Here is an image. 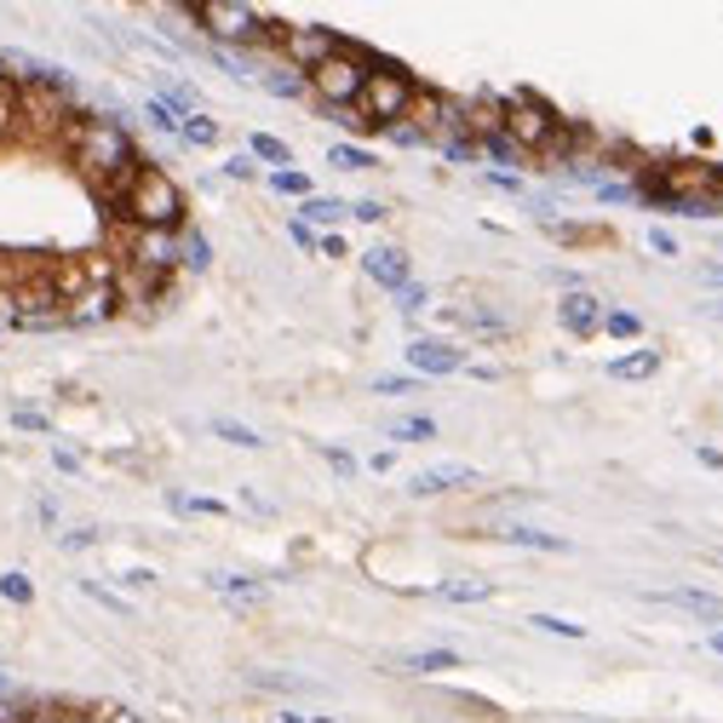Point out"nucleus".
Segmentation results:
<instances>
[{
    "label": "nucleus",
    "instance_id": "obj_16",
    "mask_svg": "<svg viewBox=\"0 0 723 723\" xmlns=\"http://www.w3.org/2000/svg\"><path fill=\"white\" fill-rule=\"evenodd\" d=\"M207 586L225 597V602H258V597H265V586L248 580V574H207Z\"/></svg>",
    "mask_w": 723,
    "mask_h": 723
},
{
    "label": "nucleus",
    "instance_id": "obj_50",
    "mask_svg": "<svg viewBox=\"0 0 723 723\" xmlns=\"http://www.w3.org/2000/svg\"><path fill=\"white\" fill-rule=\"evenodd\" d=\"M288 236L299 241V248H310V253L321 248V236H316V230H305V225H299V218H293V225H288Z\"/></svg>",
    "mask_w": 723,
    "mask_h": 723
},
{
    "label": "nucleus",
    "instance_id": "obj_32",
    "mask_svg": "<svg viewBox=\"0 0 723 723\" xmlns=\"http://www.w3.org/2000/svg\"><path fill=\"white\" fill-rule=\"evenodd\" d=\"M602 333H614V339H637L643 333V321L632 310H602Z\"/></svg>",
    "mask_w": 723,
    "mask_h": 723
},
{
    "label": "nucleus",
    "instance_id": "obj_27",
    "mask_svg": "<svg viewBox=\"0 0 723 723\" xmlns=\"http://www.w3.org/2000/svg\"><path fill=\"white\" fill-rule=\"evenodd\" d=\"M529 626L546 632V637H569V643L586 637V626H580V620H562V614H529Z\"/></svg>",
    "mask_w": 723,
    "mask_h": 723
},
{
    "label": "nucleus",
    "instance_id": "obj_58",
    "mask_svg": "<svg viewBox=\"0 0 723 723\" xmlns=\"http://www.w3.org/2000/svg\"><path fill=\"white\" fill-rule=\"evenodd\" d=\"M712 649H718V655H723V632H712Z\"/></svg>",
    "mask_w": 723,
    "mask_h": 723
},
{
    "label": "nucleus",
    "instance_id": "obj_44",
    "mask_svg": "<svg viewBox=\"0 0 723 723\" xmlns=\"http://www.w3.org/2000/svg\"><path fill=\"white\" fill-rule=\"evenodd\" d=\"M373 391H379V396H408V391H414V379L391 373V379H373Z\"/></svg>",
    "mask_w": 723,
    "mask_h": 723
},
{
    "label": "nucleus",
    "instance_id": "obj_56",
    "mask_svg": "<svg viewBox=\"0 0 723 723\" xmlns=\"http://www.w3.org/2000/svg\"><path fill=\"white\" fill-rule=\"evenodd\" d=\"M270 723H310V712H293V707H288V712H276Z\"/></svg>",
    "mask_w": 723,
    "mask_h": 723
},
{
    "label": "nucleus",
    "instance_id": "obj_46",
    "mask_svg": "<svg viewBox=\"0 0 723 723\" xmlns=\"http://www.w3.org/2000/svg\"><path fill=\"white\" fill-rule=\"evenodd\" d=\"M120 586H132V592H150V586H155V569H127V574H120Z\"/></svg>",
    "mask_w": 723,
    "mask_h": 723
},
{
    "label": "nucleus",
    "instance_id": "obj_45",
    "mask_svg": "<svg viewBox=\"0 0 723 723\" xmlns=\"http://www.w3.org/2000/svg\"><path fill=\"white\" fill-rule=\"evenodd\" d=\"M253 173H258L253 155H230V161H225V178H253Z\"/></svg>",
    "mask_w": 723,
    "mask_h": 723
},
{
    "label": "nucleus",
    "instance_id": "obj_52",
    "mask_svg": "<svg viewBox=\"0 0 723 723\" xmlns=\"http://www.w3.org/2000/svg\"><path fill=\"white\" fill-rule=\"evenodd\" d=\"M52 466L75 477V471H80V454H69V448H52Z\"/></svg>",
    "mask_w": 723,
    "mask_h": 723
},
{
    "label": "nucleus",
    "instance_id": "obj_43",
    "mask_svg": "<svg viewBox=\"0 0 723 723\" xmlns=\"http://www.w3.org/2000/svg\"><path fill=\"white\" fill-rule=\"evenodd\" d=\"M351 218H362V225H379V218H385V201H356V207H351Z\"/></svg>",
    "mask_w": 723,
    "mask_h": 723
},
{
    "label": "nucleus",
    "instance_id": "obj_38",
    "mask_svg": "<svg viewBox=\"0 0 723 723\" xmlns=\"http://www.w3.org/2000/svg\"><path fill=\"white\" fill-rule=\"evenodd\" d=\"M385 138H391V144H402V150H419V144H431V138L419 132V127H408V120H402V127H385Z\"/></svg>",
    "mask_w": 723,
    "mask_h": 723
},
{
    "label": "nucleus",
    "instance_id": "obj_57",
    "mask_svg": "<svg viewBox=\"0 0 723 723\" xmlns=\"http://www.w3.org/2000/svg\"><path fill=\"white\" fill-rule=\"evenodd\" d=\"M712 201H718V207H723V167H718V178H712Z\"/></svg>",
    "mask_w": 723,
    "mask_h": 723
},
{
    "label": "nucleus",
    "instance_id": "obj_24",
    "mask_svg": "<svg viewBox=\"0 0 723 723\" xmlns=\"http://www.w3.org/2000/svg\"><path fill=\"white\" fill-rule=\"evenodd\" d=\"M218 442H230V448H265V442H258V431L253 426H236V419H213L207 426Z\"/></svg>",
    "mask_w": 723,
    "mask_h": 723
},
{
    "label": "nucleus",
    "instance_id": "obj_47",
    "mask_svg": "<svg viewBox=\"0 0 723 723\" xmlns=\"http://www.w3.org/2000/svg\"><path fill=\"white\" fill-rule=\"evenodd\" d=\"M321 459H328V466H333L339 477H351V471H356V459H351L345 448H321Z\"/></svg>",
    "mask_w": 723,
    "mask_h": 723
},
{
    "label": "nucleus",
    "instance_id": "obj_15",
    "mask_svg": "<svg viewBox=\"0 0 723 723\" xmlns=\"http://www.w3.org/2000/svg\"><path fill=\"white\" fill-rule=\"evenodd\" d=\"M339 218H351V207L345 201H333V195H310V201H299V225L305 230H328V225H339Z\"/></svg>",
    "mask_w": 723,
    "mask_h": 723
},
{
    "label": "nucleus",
    "instance_id": "obj_17",
    "mask_svg": "<svg viewBox=\"0 0 723 723\" xmlns=\"http://www.w3.org/2000/svg\"><path fill=\"white\" fill-rule=\"evenodd\" d=\"M499 540H511V546H529V551H569V540L562 534H546V529H529V522H511Z\"/></svg>",
    "mask_w": 723,
    "mask_h": 723
},
{
    "label": "nucleus",
    "instance_id": "obj_48",
    "mask_svg": "<svg viewBox=\"0 0 723 723\" xmlns=\"http://www.w3.org/2000/svg\"><path fill=\"white\" fill-rule=\"evenodd\" d=\"M92 723H144V718H132L127 707H98V712H92Z\"/></svg>",
    "mask_w": 723,
    "mask_h": 723
},
{
    "label": "nucleus",
    "instance_id": "obj_2",
    "mask_svg": "<svg viewBox=\"0 0 723 723\" xmlns=\"http://www.w3.org/2000/svg\"><path fill=\"white\" fill-rule=\"evenodd\" d=\"M69 127V75H40L29 87H17V138L29 144H58Z\"/></svg>",
    "mask_w": 723,
    "mask_h": 723
},
{
    "label": "nucleus",
    "instance_id": "obj_53",
    "mask_svg": "<svg viewBox=\"0 0 723 723\" xmlns=\"http://www.w3.org/2000/svg\"><path fill=\"white\" fill-rule=\"evenodd\" d=\"M316 253H328V258H345V236H321V248Z\"/></svg>",
    "mask_w": 723,
    "mask_h": 723
},
{
    "label": "nucleus",
    "instance_id": "obj_28",
    "mask_svg": "<svg viewBox=\"0 0 723 723\" xmlns=\"http://www.w3.org/2000/svg\"><path fill=\"white\" fill-rule=\"evenodd\" d=\"M248 155H253V161H276V167H293V155H288V144H281V138H270V132H253V144H248Z\"/></svg>",
    "mask_w": 723,
    "mask_h": 723
},
{
    "label": "nucleus",
    "instance_id": "obj_8",
    "mask_svg": "<svg viewBox=\"0 0 723 723\" xmlns=\"http://www.w3.org/2000/svg\"><path fill=\"white\" fill-rule=\"evenodd\" d=\"M120 265H138L150 276H173L178 270V230H132Z\"/></svg>",
    "mask_w": 723,
    "mask_h": 723
},
{
    "label": "nucleus",
    "instance_id": "obj_18",
    "mask_svg": "<svg viewBox=\"0 0 723 723\" xmlns=\"http://www.w3.org/2000/svg\"><path fill=\"white\" fill-rule=\"evenodd\" d=\"M649 373H660V351H632L609 362V379H649Z\"/></svg>",
    "mask_w": 723,
    "mask_h": 723
},
{
    "label": "nucleus",
    "instance_id": "obj_4",
    "mask_svg": "<svg viewBox=\"0 0 723 723\" xmlns=\"http://www.w3.org/2000/svg\"><path fill=\"white\" fill-rule=\"evenodd\" d=\"M414 98H419V87H414L408 69H402V64H379L368 75V87H362V98H356V115L368 120L373 132H385V127H402V120H408Z\"/></svg>",
    "mask_w": 723,
    "mask_h": 723
},
{
    "label": "nucleus",
    "instance_id": "obj_3",
    "mask_svg": "<svg viewBox=\"0 0 723 723\" xmlns=\"http://www.w3.org/2000/svg\"><path fill=\"white\" fill-rule=\"evenodd\" d=\"M120 218H127L132 230H185V190L173 185L161 167H138L127 201H120Z\"/></svg>",
    "mask_w": 723,
    "mask_h": 723
},
{
    "label": "nucleus",
    "instance_id": "obj_12",
    "mask_svg": "<svg viewBox=\"0 0 723 723\" xmlns=\"http://www.w3.org/2000/svg\"><path fill=\"white\" fill-rule=\"evenodd\" d=\"M557 316H562V328H569V333L586 339V333L602 328V299L586 293V288H569V293H562V305H557Z\"/></svg>",
    "mask_w": 723,
    "mask_h": 723
},
{
    "label": "nucleus",
    "instance_id": "obj_42",
    "mask_svg": "<svg viewBox=\"0 0 723 723\" xmlns=\"http://www.w3.org/2000/svg\"><path fill=\"white\" fill-rule=\"evenodd\" d=\"M442 155H448V161H477L482 150H477V138H448V144H442Z\"/></svg>",
    "mask_w": 723,
    "mask_h": 723
},
{
    "label": "nucleus",
    "instance_id": "obj_1",
    "mask_svg": "<svg viewBox=\"0 0 723 723\" xmlns=\"http://www.w3.org/2000/svg\"><path fill=\"white\" fill-rule=\"evenodd\" d=\"M58 144L69 150L75 173L87 178V185H98V190H104L120 167H132V161H138L127 127H120V110H110V115H69V127H64Z\"/></svg>",
    "mask_w": 723,
    "mask_h": 723
},
{
    "label": "nucleus",
    "instance_id": "obj_54",
    "mask_svg": "<svg viewBox=\"0 0 723 723\" xmlns=\"http://www.w3.org/2000/svg\"><path fill=\"white\" fill-rule=\"evenodd\" d=\"M0 723H24V712H17V707H12L7 695H0Z\"/></svg>",
    "mask_w": 723,
    "mask_h": 723
},
{
    "label": "nucleus",
    "instance_id": "obj_21",
    "mask_svg": "<svg viewBox=\"0 0 723 723\" xmlns=\"http://www.w3.org/2000/svg\"><path fill=\"white\" fill-rule=\"evenodd\" d=\"M178 138H185V144H195V150H213L218 144V120H207V115H185L178 120Z\"/></svg>",
    "mask_w": 723,
    "mask_h": 723
},
{
    "label": "nucleus",
    "instance_id": "obj_34",
    "mask_svg": "<svg viewBox=\"0 0 723 723\" xmlns=\"http://www.w3.org/2000/svg\"><path fill=\"white\" fill-rule=\"evenodd\" d=\"M80 592H87L92 602H104L110 614H132V609H127V597H115L110 586H98V580H80Z\"/></svg>",
    "mask_w": 723,
    "mask_h": 723
},
{
    "label": "nucleus",
    "instance_id": "obj_25",
    "mask_svg": "<svg viewBox=\"0 0 723 723\" xmlns=\"http://www.w3.org/2000/svg\"><path fill=\"white\" fill-rule=\"evenodd\" d=\"M265 92H270V98H305L310 80L299 75V69H276V75H265Z\"/></svg>",
    "mask_w": 723,
    "mask_h": 723
},
{
    "label": "nucleus",
    "instance_id": "obj_22",
    "mask_svg": "<svg viewBox=\"0 0 723 723\" xmlns=\"http://www.w3.org/2000/svg\"><path fill=\"white\" fill-rule=\"evenodd\" d=\"M436 597L442 602H489L494 586H489V580H448V586H436Z\"/></svg>",
    "mask_w": 723,
    "mask_h": 723
},
{
    "label": "nucleus",
    "instance_id": "obj_39",
    "mask_svg": "<svg viewBox=\"0 0 723 723\" xmlns=\"http://www.w3.org/2000/svg\"><path fill=\"white\" fill-rule=\"evenodd\" d=\"M58 546H64V551H92L98 546V529H69V534H58Z\"/></svg>",
    "mask_w": 723,
    "mask_h": 723
},
{
    "label": "nucleus",
    "instance_id": "obj_11",
    "mask_svg": "<svg viewBox=\"0 0 723 723\" xmlns=\"http://www.w3.org/2000/svg\"><path fill=\"white\" fill-rule=\"evenodd\" d=\"M362 270H368L379 288H391V293H402L414 281V265H408V253H402V248H368V253H362Z\"/></svg>",
    "mask_w": 723,
    "mask_h": 723
},
{
    "label": "nucleus",
    "instance_id": "obj_37",
    "mask_svg": "<svg viewBox=\"0 0 723 723\" xmlns=\"http://www.w3.org/2000/svg\"><path fill=\"white\" fill-rule=\"evenodd\" d=\"M396 299H402V305H396V310H402V316H408V321H414L419 310H426V305H431V293H426V288H414V281H408V288H402Z\"/></svg>",
    "mask_w": 723,
    "mask_h": 723
},
{
    "label": "nucleus",
    "instance_id": "obj_40",
    "mask_svg": "<svg viewBox=\"0 0 723 723\" xmlns=\"http://www.w3.org/2000/svg\"><path fill=\"white\" fill-rule=\"evenodd\" d=\"M253 683H258V689H293V695H299V689H310L305 677H276V672H253Z\"/></svg>",
    "mask_w": 723,
    "mask_h": 723
},
{
    "label": "nucleus",
    "instance_id": "obj_13",
    "mask_svg": "<svg viewBox=\"0 0 723 723\" xmlns=\"http://www.w3.org/2000/svg\"><path fill=\"white\" fill-rule=\"evenodd\" d=\"M655 602H672V609L695 614V620H712V626H723V597L700 592V586H672V592H649Z\"/></svg>",
    "mask_w": 723,
    "mask_h": 723
},
{
    "label": "nucleus",
    "instance_id": "obj_60",
    "mask_svg": "<svg viewBox=\"0 0 723 723\" xmlns=\"http://www.w3.org/2000/svg\"><path fill=\"white\" fill-rule=\"evenodd\" d=\"M718 248H723V236H718Z\"/></svg>",
    "mask_w": 723,
    "mask_h": 723
},
{
    "label": "nucleus",
    "instance_id": "obj_10",
    "mask_svg": "<svg viewBox=\"0 0 723 723\" xmlns=\"http://www.w3.org/2000/svg\"><path fill=\"white\" fill-rule=\"evenodd\" d=\"M454 489H477V471L459 466V459H448V466H426L408 477V494L414 499H431V494H454Z\"/></svg>",
    "mask_w": 723,
    "mask_h": 723
},
{
    "label": "nucleus",
    "instance_id": "obj_19",
    "mask_svg": "<svg viewBox=\"0 0 723 723\" xmlns=\"http://www.w3.org/2000/svg\"><path fill=\"white\" fill-rule=\"evenodd\" d=\"M402 667L408 672H459V655L454 649H414V655H402Z\"/></svg>",
    "mask_w": 723,
    "mask_h": 723
},
{
    "label": "nucleus",
    "instance_id": "obj_41",
    "mask_svg": "<svg viewBox=\"0 0 723 723\" xmlns=\"http://www.w3.org/2000/svg\"><path fill=\"white\" fill-rule=\"evenodd\" d=\"M482 185L499 190V195H522V178L517 173H482Z\"/></svg>",
    "mask_w": 723,
    "mask_h": 723
},
{
    "label": "nucleus",
    "instance_id": "obj_29",
    "mask_svg": "<svg viewBox=\"0 0 723 723\" xmlns=\"http://www.w3.org/2000/svg\"><path fill=\"white\" fill-rule=\"evenodd\" d=\"M167 506L178 517H225V506L218 499H195V494H167Z\"/></svg>",
    "mask_w": 723,
    "mask_h": 723
},
{
    "label": "nucleus",
    "instance_id": "obj_20",
    "mask_svg": "<svg viewBox=\"0 0 723 723\" xmlns=\"http://www.w3.org/2000/svg\"><path fill=\"white\" fill-rule=\"evenodd\" d=\"M178 265L207 270V265H213V241L201 236V230H178Z\"/></svg>",
    "mask_w": 723,
    "mask_h": 723
},
{
    "label": "nucleus",
    "instance_id": "obj_7",
    "mask_svg": "<svg viewBox=\"0 0 723 723\" xmlns=\"http://www.w3.org/2000/svg\"><path fill=\"white\" fill-rule=\"evenodd\" d=\"M339 47H345V35H339V29H321V24H288V35H281V47H276V52H281V64H288V69H299V75L310 80Z\"/></svg>",
    "mask_w": 723,
    "mask_h": 723
},
{
    "label": "nucleus",
    "instance_id": "obj_14",
    "mask_svg": "<svg viewBox=\"0 0 723 723\" xmlns=\"http://www.w3.org/2000/svg\"><path fill=\"white\" fill-rule=\"evenodd\" d=\"M115 288H92V293H75L69 305H64V321L69 328H92V321H110L115 316Z\"/></svg>",
    "mask_w": 723,
    "mask_h": 723
},
{
    "label": "nucleus",
    "instance_id": "obj_36",
    "mask_svg": "<svg viewBox=\"0 0 723 723\" xmlns=\"http://www.w3.org/2000/svg\"><path fill=\"white\" fill-rule=\"evenodd\" d=\"M0 597H7V602H35V586L24 574H0Z\"/></svg>",
    "mask_w": 723,
    "mask_h": 723
},
{
    "label": "nucleus",
    "instance_id": "obj_31",
    "mask_svg": "<svg viewBox=\"0 0 723 723\" xmlns=\"http://www.w3.org/2000/svg\"><path fill=\"white\" fill-rule=\"evenodd\" d=\"M328 161H333V167H345V173H368V167H373V155L356 150V144H333Z\"/></svg>",
    "mask_w": 723,
    "mask_h": 723
},
{
    "label": "nucleus",
    "instance_id": "obj_55",
    "mask_svg": "<svg viewBox=\"0 0 723 723\" xmlns=\"http://www.w3.org/2000/svg\"><path fill=\"white\" fill-rule=\"evenodd\" d=\"M700 281H707V288H723V265H707V270H700Z\"/></svg>",
    "mask_w": 723,
    "mask_h": 723
},
{
    "label": "nucleus",
    "instance_id": "obj_9",
    "mask_svg": "<svg viewBox=\"0 0 723 723\" xmlns=\"http://www.w3.org/2000/svg\"><path fill=\"white\" fill-rule=\"evenodd\" d=\"M408 368L419 379H442V373H459L466 368V351L448 345V339H414L408 345Z\"/></svg>",
    "mask_w": 723,
    "mask_h": 723
},
{
    "label": "nucleus",
    "instance_id": "obj_30",
    "mask_svg": "<svg viewBox=\"0 0 723 723\" xmlns=\"http://www.w3.org/2000/svg\"><path fill=\"white\" fill-rule=\"evenodd\" d=\"M144 120H150V127H155V132H167V138H178V120H185V115H178L173 104H161V98H150V104H144Z\"/></svg>",
    "mask_w": 723,
    "mask_h": 723
},
{
    "label": "nucleus",
    "instance_id": "obj_33",
    "mask_svg": "<svg viewBox=\"0 0 723 723\" xmlns=\"http://www.w3.org/2000/svg\"><path fill=\"white\" fill-rule=\"evenodd\" d=\"M0 138H17V92L0 80Z\"/></svg>",
    "mask_w": 723,
    "mask_h": 723
},
{
    "label": "nucleus",
    "instance_id": "obj_59",
    "mask_svg": "<svg viewBox=\"0 0 723 723\" xmlns=\"http://www.w3.org/2000/svg\"><path fill=\"white\" fill-rule=\"evenodd\" d=\"M310 723H333V718H310Z\"/></svg>",
    "mask_w": 723,
    "mask_h": 723
},
{
    "label": "nucleus",
    "instance_id": "obj_5",
    "mask_svg": "<svg viewBox=\"0 0 723 723\" xmlns=\"http://www.w3.org/2000/svg\"><path fill=\"white\" fill-rule=\"evenodd\" d=\"M373 69H379V58L345 40V47H339V52L328 58V64H321V69L310 75V92H316L328 110L345 115V110H356V98H362V87H368V75H373Z\"/></svg>",
    "mask_w": 723,
    "mask_h": 723
},
{
    "label": "nucleus",
    "instance_id": "obj_23",
    "mask_svg": "<svg viewBox=\"0 0 723 723\" xmlns=\"http://www.w3.org/2000/svg\"><path fill=\"white\" fill-rule=\"evenodd\" d=\"M396 442H436V419L431 414H408V419H396L391 426Z\"/></svg>",
    "mask_w": 723,
    "mask_h": 723
},
{
    "label": "nucleus",
    "instance_id": "obj_49",
    "mask_svg": "<svg viewBox=\"0 0 723 723\" xmlns=\"http://www.w3.org/2000/svg\"><path fill=\"white\" fill-rule=\"evenodd\" d=\"M649 248H655L660 258H677V241H672V230H649Z\"/></svg>",
    "mask_w": 723,
    "mask_h": 723
},
{
    "label": "nucleus",
    "instance_id": "obj_35",
    "mask_svg": "<svg viewBox=\"0 0 723 723\" xmlns=\"http://www.w3.org/2000/svg\"><path fill=\"white\" fill-rule=\"evenodd\" d=\"M482 155H489V161H522V150L511 144V138L506 132H494V138H482V144H477Z\"/></svg>",
    "mask_w": 723,
    "mask_h": 723
},
{
    "label": "nucleus",
    "instance_id": "obj_6",
    "mask_svg": "<svg viewBox=\"0 0 723 723\" xmlns=\"http://www.w3.org/2000/svg\"><path fill=\"white\" fill-rule=\"evenodd\" d=\"M499 110H506V138H511L522 155H540V150H546V138L557 132V120H562L557 110L540 104L534 92H506V98H499Z\"/></svg>",
    "mask_w": 723,
    "mask_h": 723
},
{
    "label": "nucleus",
    "instance_id": "obj_51",
    "mask_svg": "<svg viewBox=\"0 0 723 723\" xmlns=\"http://www.w3.org/2000/svg\"><path fill=\"white\" fill-rule=\"evenodd\" d=\"M17 419V431H47V414H35V408H24V414H12Z\"/></svg>",
    "mask_w": 723,
    "mask_h": 723
},
{
    "label": "nucleus",
    "instance_id": "obj_26",
    "mask_svg": "<svg viewBox=\"0 0 723 723\" xmlns=\"http://www.w3.org/2000/svg\"><path fill=\"white\" fill-rule=\"evenodd\" d=\"M270 190H276V195H299V201H310V195H316V190H310V178L299 173V167H276V173H270Z\"/></svg>",
    "mask_w": 723,
    "mask_h": 723
}]
</instances>
